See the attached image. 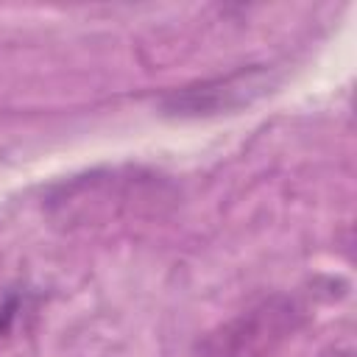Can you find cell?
<instances>
[{
  "label": "cell",
  "instance_id": "1",
  "mask_svg": "<svg viewBox=\"0 0 357 357\" xmlns=\"http://www.w3.org/2000/svg\"><path fill=\"white\" fill-rule=\"evenodd\" d=\"M301 307L290 296H268L198 343V357H273L301 326Z\"/></svg>",
  "mask_w": 357,
  "mask_h": 357
},
{
  "label": "cell",
  "instance_id": "2",
  "mask_svg": "<svg viewBox=\"0 0 357 357\" xmlns=\"http://www.w3.org/2000/svg\"><path fill=\"white\" fill-rule=\"evenodd\" d=\"M273 84H276L273 70L262 64L240 67L229 75L206 78L170 92L162 100V109L173 117H209V114L237 112L243 106H251L257 98L268 95Z\"/></svg>",
  "mask_w": 357,
  "mask_h": 357
}]
</instances>
